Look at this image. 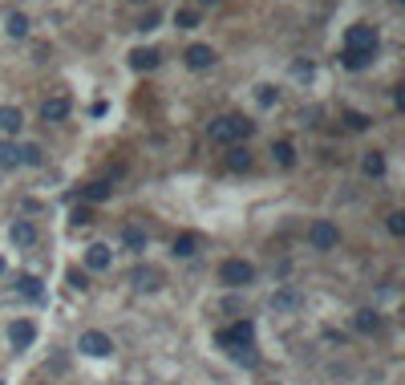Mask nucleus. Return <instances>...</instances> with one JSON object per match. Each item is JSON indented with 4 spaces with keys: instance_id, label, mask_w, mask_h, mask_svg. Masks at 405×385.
I'll list each match as a JSON object with an SVG mask.
<instances>
[{
    "instance_id": "nucleus-1",
    "label": "nucleus",
    "mask_w": 405,
    "mask_h": 385,
    "mask_svg": "<svg viewBox=\"0 0 405 385\" xmlns=\"http://www.w3.org/2000/svg\"><path fill=\"white\" fill-rule=\"evenodd\" d=\"M211 142H219V146H231V142H243L247 134H251V122L243 118V114H223V118H215L211 122Z\"/></svg>"
},
{
    "instance_id": "nucleus-2",
    "label": "nucleus",
    "mask_w": 405,
    "mask_h": 385,
    "mask_svg": "<svg viewBox=\"0 0 405 385\" xmlns=\"http://www.w3.org/2000/svg\"><path fill=\"white\" fill-rule=\"evenodd\" d=\"M219 280H223L227 288H243V284L256 280V268H251L247 259H223V264H219Z\"/></svg>"
},
{
    "instance_id": "nucleus-3",
    "label": "nucleus",
    "mask_w": 405,
    "mask_h": 385,
    "mask_svg": "<svg viewBox=\"0 0 405 385\" xmlns=\"http://www.w3.org/2000/svg\"><path fill=\"white\" fill-rule=\"evenodd\" d=\"M308 240H312L316 252H332V248L341 244V231H336V223H328V219H316L312 231H308Z\"/></svg>"
},
{
    "instance_id": "nucleus-4",
    "label": "nucleus",
    "mask_w": 405,
    "mask_h": 385,
    "mask_svg": "<svg viewBox=\"0 0 405 385\" xmlns=\"http://www.w3.org/2000/svg\"><path fill=\"white\" fill-rule=\"evenodd\" d=\"M251 337H256V329H251V320H239V325H231V329H223L215 341L223 345L227 353L231 349H239V345H251Z\"/></svg>"
},
{
    "instance_id": "nucleus-5",
    "label": "nucleus",
    "mask_w": 405,
    "mask_h": 385,
    "mask_svg": "<svg viewBox=\"0 0 405 385\" xmlns=\"http://www.w3.org/2000/svg\"><path fill=\"white\" fill-rule=\"evenodd\" d=\"M345 49H365V53H377V29L373 25H353L345 33Z\"/></svg>"
},
{
    "instance_id": "nucleus-6",
    "label": "nucleus",
    "mask_w": 405,
    "mask_h": 385,
    "mask_svg": "<svg viewBox=\"0 0 405 385\" xmlns=\"http://www.w3.org/2000/svg\"><path fill=\"white\" fill-rule=\"evenodd\" d=\"M304 308V292L300 288H280L271 292V312H300Z\"/></svg>"
},
{
    "instance_id": "nucleus-7",
    "label": "nucleus",
    "mask_w": 405,
    "mask_h": 385,
    "mask_svg": "<svg viewBox=\"0 0 405 385\" xmlns=\"http://www.w3.org/2000/svg\"><path fill=\"white\" fill-rule=\"evenodd\" d=\"M82 353H86V357H110V353H114V341H110L106 333L90 329V333H82Z\"/></svg>"
},
{
    "instance_id": "nucleus-8",
    "label": "nucleus",
    "mask_w": 405,
    "mask_h": 385,
    "mask_svg": "<svg viewBox=\"0 0 405 385\" xmlns=\"http://www.w3.org/2000/svg\"><path fill=\"white\" fill-rule=\"evenodd\" d=\"M8 341H12V349H29V345L37 341L33 320H12V325H8Z\"/></svg>"
},
{
    "instance_id": "nucleus-9",
    "label": "nucleus",
    "mask_w": 405,
    "mask_h": 385,
    "mask_svg": "<svg viewBox=\"0 0 405 385\" xmlns=\"http://www.w3.org/2000/svg\"><path fill=\"white\" fill-rule=\"evenodd\" d=\"M182 57H186V69H211L215 65V49L211 45H191Z\"/></svg>"
},
{
    "instance_id": "nucleus-10",
    "label": "nucleus",
    "mask_w": 405,
    "mask_h": 385,
    "mask_svg": "<svg viewBox=\"0 0 405 385\" xmlns=\"http://www.w3.org/2000/svg\"><path fill=\"white\" fill-rule=\"evenodd\" d=\"M41 118H45V122H65V118H69V97H65V93L45 97V102H41Z\"/></svg>"
},
{
    "instance_id": "nucleus-11",
    "label": "nucleus",
    "mask_w": 405,
    "mask_h": 385,
    "mask_svg": "<svg viewBox=\"0 0 405 385\" xmlns=\"http://www.w3.org/2000/svg\"><path fill=\"white\" fill-rule=\"evenodd\" d=\"M8 240H12L16 248H33V244H37V227H33L29 219H16V223L8 227Z\"/></svg>"
},
{
    "instance_id": "nucleus-12",
    "label": "nucleus",
    "mask_w": 405,
    "mask_h": 385,
    "mask_svg": "<svg viewBox=\"0 0 405 385\" xmlns=\"http://www.w3.org/2000/svg\"><path fill=\"white\" fill-rule=\"evenodd\" d=\"M130 280H134L138 292H154V288H162V272H158V268H138Z\"/></svg>"
},
{
    "instance_id": "nucleus-13",
    "label": "nucleus",
    "mask_w": 405,
    "mask_h": 385,
    "mask_svg": "<svg viewBox=\"0 0 405 385\" xmlns=\"http://www.w3.org/2000/svg\"><path fill=\"white\" fill-rule=\"evenodd\" d=\"M158 65V49H134L130 53V69H138V73H150Z\"/></svg>"
},
{
    "instance_id": "nucleus-14",
    "label": "nucleus",
    "mask_w": 405,
    "mask_h": 385,
    "mask_svg": "<svg viewBox=\"0 0 405 385\" xmlns=\"http://www.w3.org/2000/svg\"><path fill=\"white\" fill-rule=\"evenodd\" d=\"M110 248H106V244H93L90 252H86V264H90L93 272H106V268H110Z\"/></svg>"
},
{
    "instance_id": "nucleus-15",
    "label": "nucleus",
    "mask_w": 405,
    "mask_h": 385,
    "mask_svg": "<svg viewBox=\"0 0 405 385\" xmlns=\"http://www.w3.org/2000/svg\"><path fill=\"white\" fill-rule=\"evenodd\" d=\"M271 159H275L284 171H292V167H296V146H292V142H275V146H271Z\"/></svg>"
},
{
    "instance_id": "nucleus-16",
    "label": "nucleus",
    "mask_w": 405,
    "mask_h": 385,
    "mask_svg": "<svg viewBox=\"0 0 405 385\" xmlns=\"http://www.w3.org/2000/svg\"><path fill=\"white\" fill-rule=\"evenodd\" d=\"M353 325H357V333H377L381 329V316L373 308H360L357 316H353Z\"/></svg>"
},
{
    "instance_id": "nucleus-17",
    "label": "nucleus",
    "mask_w": 405,
    "mask_h": 385,
    "mask_svg": "<svg viewBox=\"0 0 405 385\" xmlns=\"http://www.w3.org/2000/svg\"><path fill=\"white\" fill-rule=\"evenodd\" d=\"M21 122H25V118H21V110H16V106H0V130H4V134H16Z\"/></svg>"
},
{
    "instance_id": "nucleus-18",
    "label": "nucleus",
    "mask_w": 405,
    "mask_h": 385,
    "mask_svg": "<svg viewBox=\"0 0 405 385\" xmlns=\"http://www.w3.org/2000/svg\"><path fill=\"white\" fill-rule=\"evenodd\" d=\"M16 288H21V296H25V300H41V296H45V288H41V280H37V276H21V280H16Z\"/></svg>"
},
{
    "instance_id": "nucleus-19",
    "label": "nucleus",
    "mask_w": 405,
    "mask_h": 385,
    "mask_svg": "<svg viewBox=\"0 0 405 385\" xmlns=\"http://www.w3.org/2000/svg\"><path fill=\"white\" fill-rule=\"evenodd\" d=\"M369 61H373V53H365V49H345V57H341L345 69H365Z\"/></svg>"
},
{
    "instance_id": "nucleus-20",
    "label": "nucleus",
    "mask_w": 405,
    "mask_h": 385,
    "mask_svg": "<svg viewBox=\"0 0 405 385\" xmlns=\"http://www.w3.org/2000/svg\"><path fill=\"white\" fill-rule=\"evenodd\" d=\"M360 167H365V174H369V178H381V174H385V154H381V150H369Z\"/></svg>"
},
{
    "instance_id": "nucleus-21",
    "label": "nucleus",
    "mask_w": 405,
    "mask_h": 385,
    "mask_svg": "<svg viewBox=\"0 0 405 385\" xmlns=\"http://www.w3.org/2000/svg\"><path fill=\"white\" fill-rule=\"evenodd\" d=\"M4 33H8V37H25V33H29V16H25V12H8Z\"/></svg>"
},
{
    "instance_id": "nucleus-22",
    "label": "nucleus",
    "mask_w": 405,
    "mask_h": 385,
    "mask_svg": "<svg viewBox=\"0 0 405 385\" xmlns=\"http://www.w3.org/2000/svg\"><path fill=\"white\" fill-rule=\"evenodd\" d=\"M195 252H199V235H195V231H182L179 240H175V256H195Z\"/></svg>"
},
{
    "instance_id": "nucleus-23",
    "label": "nucleus",
    "mask_w": 405,
    "mask_h": 385,
    "mask_svg": "<svg viewBox=\"0 0 405 385\" xmlns=\"http://www.w3.org/2000/svg\"><path fill=\"white\" fill-rule=\"evenodd\" d=\"M110 195H114L110 183H90V187H86V199H90V203H106Z\"/></svg>"
},
{
    "instance_id": "nucleus-24",
    "label": "nucleus",
    "mask_w": 405,
    "mask_h": 385,
    "mask_svg": "<svg viewBox=\"0 0 405 385\" xmlns=\"http://www.w3.org/2000/svg\"><path fill=\"white\" fill-rule=\"evenodd\" d=\"M122 240H126V248H134V252H146V231H138L134 223L122 231Z\"/></svg>"
},
{
    "instance_id": "nucleus-25",
    "label": "nucleus",
    "mask_w": 405,
    "mask_h": 385,
    "mask_svg": "<svg viewBox=\"0 0 405 385\" xmlns=\"http://www.w3.org/2000/svg\"><path fill=\"white\" fill-rule=\"evenodd\" d=\"M21 163V146L16 142H0V167H16Z\"/></svg>"
},
{
    "instance_id": "nucleus-26",
    "label": "nucleus",
    "mask_w": 405,
    "mask_h": 385,
    "mask_svg": "<svg viewBox=\"0 0 405 385\" xmlns=\"http://www.w3.org/2000/svg\"><path fill=\"white\" fill-rule=\"evenodd\" d=\"M227 167H231V171H247V167H251V154H247L243 146H235L231 159H227Z\"/></svg>"
},
{
    "instance_id": "nucleus-27",
    "label": "nucleus",
    "mask_w": 405,
    "mask_h": 385,
    "mask_svg": "<svg viewBox=\"0 0 405 385\" xmlns=\"http://www.w3.org/2000/svg\"><path fill=\"white\" fill-rule=\"evenodd\" d=\"M231 357H235V361H239V365H256V361H260V357H256V349H251V345H239V349H231Z\"/></svg>"
},
{
    "instance_id": "nucleus-28",
    "label": "nucleus",
    "mask_w": 405,
    "mask_h": 385,
    "mask_svg": "<svg viewBox=\"0 0 405 385\" xmlns=\"http://www.w3.org/2000/svg\"><path fill=\"white\" fill-rule=\"evenodd\" d=\"M385 227H389V235H405V211H389Z\"/></svg>"
},
{
    "instance_id": "nucleus-29",
    "label": "nucleus",
    "mask_w": 405,
    "mask_h": 385,
    "mask_svg": "<svg viewBox=\"0 0 405 385\" xmlns=\"http://www.w3.org/2000/svg\"><path fill=\"white\" fill-rule=\"evenodd\" d=\"M175 21H179V29H195V25H199V12H195V8H179Z\"/></svg>"
},
{
    "instance_id": "nucleus-30",
    "label": "nucleus",
    "mask_w": 405,
    "mask_h": 385,
    "mask_svg": "<svg viewBox=\"0 0 405 385\" xmlns=\"http://www.w3.org/2000/svg\"><path fill=\"white\" fill-rule=\"evenodd\" d=\"M21 163L37 167V163H41V146H33V142H29V146H21Z\"/></svg>"
},
{
    "instance_id": "nucleus-31",
    "label": "nucleus",
    "mask_w": 405,
    "mask_h": 385,
    "mask_svg": "<svg viewBox=\"0 0 405 385\" xmlns=\"http://www.w3.org/2000/svg\"><path fill=\"white\" fill-rule=\"evenodd\" d=\"M345 122H349L353 130H369V118H365V114H357V110H349V114H345Z\"/></svg>"
},
{
    "instance_id": "nucleus-32",
    "label": "nucleus",
    "mask_w": 405,
    "mask_h": 385,
    "mask_svg": "<svg viewBox=\"0 0 405 385\" xmlns=\"http://www.w3.org/2000/svg\"><path fill=\"white\" fill-rule=\"evenodd\" d=\"M199 4H219V0H199Z\"/></svg>"
},
{
    "instance_id": "nucleus-33",
    "label": "nucleus",
    "mask_w": 405,
    "mask_h": 385,
    "mask_svg": "<svg viewBox=\"0 0 405 385\" xmlns=\"http://www.w3.org/2000/svg\"><path fill=\"white\" fill-rule=\"evenodd\" d=\"M0 276H4V259H0Z\"/></svg>"
}]
</instances>
